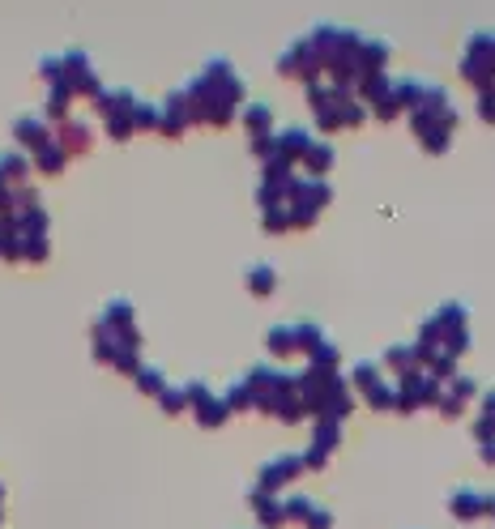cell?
<instances>
[{
  "instance_id": "1",
  "label": "cell",
  "mask_w": 495,
  "mask_h": 529,
  "mask_svg": "<svg viewBox=\"0 0 495 529\" xmlns=\"http://www.w3.org/2000/svg\"><path fill=\"white\" fill-rule=\"evenodd\" d=\"M13 137H18L22 146L39 150V146H47V124H43V120H35V116H22L18 124H13Z\"/></svg>"
},
{
  "instance_id": "2",
  "label": "cell",
  "mask_w": 495,
  "mask_h": 529,
  "mask_svg": "<svg viewBox=\"0 0 495 529\" xmlns=\"http://www.w3.org/2000/svg\"><path fill=\"white\" fill-rule=\"evenodd\" d=\"M56 146L65 150V154H69V150H86V146H90V128H86V124H77V120L65 124V133H60Z\"/></svg>"
},
{
  "instance_id": "3",
  "label": "cell",
  "mask_w": 495,
  "mask_h": 529,
  "mask_svg": "<svg viewBox=\"0 0 495 529\" xmlns=\"http://www.w3.org/2000/svg\"><path fill=\"white\" fill-rule=\"evenodd\" d=\"M0 180H9V184H22L26 180V163H22V154H0Z\"/></svg>"
},
{
  "instance_id": "4",
  "label": "cell",
  "mask_w": 495,
  "mask_h": 529,
  "mask_svg": "<svg viewBox=\"0 0 495 529\" xmlns=\"http://www.w3.org/2000/svg\"><path fill=\"white\" fill-rule=\"evenodd\" d=\"M35 163H39L43 171H60V167H65V150H60L56 141H47V146L35 150Z\"/></svg>"
}]
</instances>
